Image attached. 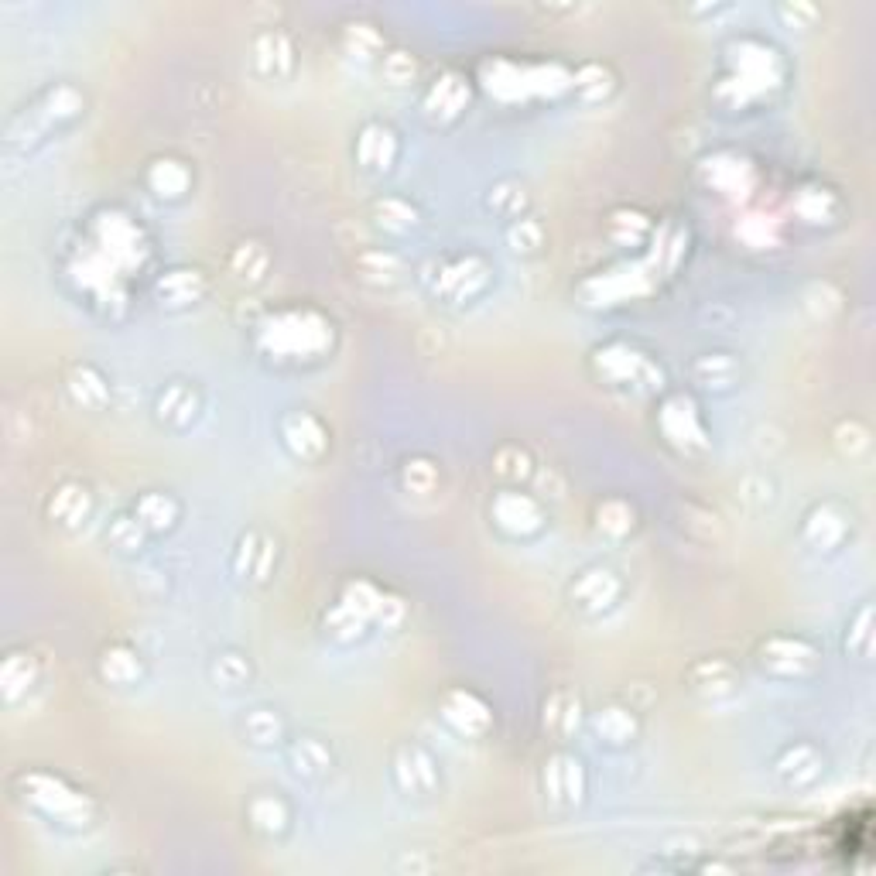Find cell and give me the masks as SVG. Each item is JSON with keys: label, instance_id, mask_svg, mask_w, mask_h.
Wrapping results in <instances>:
<instances>
[{"label": "cell", "instance_id": "obj_1", "mask_svg": "<svg viewBox=\"0 0 876 876\" xmlns=\"http://www.w3.org/2000/svg\"><path fill=\"white\" fill-rule=\"evenodd\" d=\"M254 62H257V69L267 72V76L288 72V65H292V45H288V38L281 31H261L254 38Z\"/></svg>", "mask_w": 876, "mask_h": 876}, {"label": "cell", "instance_id": "obj_2", "mask_svg": "<svg viewBox=\"0 0 876 876\" xmlns=\"http://www.w3.org/2000/svg\"><path fill=\"white\" fill-rule=\"evenodd\" d=\"M384 69H387V76L394 79V82H400V79L415 76V59H411L408 52H390V55H387V62H384Z\"/></svg>", "mask_w": 876, "mask_h": 876}]
</instances>
